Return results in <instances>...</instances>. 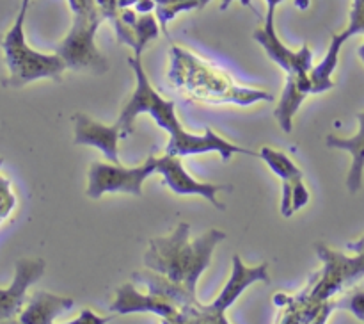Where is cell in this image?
<instances>
[{
	"label": "cell",
	"mask_w": 364,
	"mask_h": 324,
	"mask_svg": "<svg viewBox=\"0 0 364 324\" xmlns=\"http://www.w3.org/2000/svg\"><path fill=\"white\" fill-rule=\"evenodd\" d=\"M128 64L134 70L135 75V89L128 102L121 109L119 117L116 125L121 128V137L134 134V125L137 116L141 114H149L156 121L160 128L169 134V142L166 146L167 155L185 157V155H199V153H219L224 162L231 159L235 153H244V155L256 157L258 153L252 150L244 148V146L233 145L224 137L217 135L212 128H206L205 134H191L181 127L180 120L176 116V107L171 100L162 98L159 93L153 89L148 75H146L144 66H142L141 57L130 56Z\"/></svg>",
	"instance_id": "cell-1"
},
{
	"label": "cell",
	"mask_w": 364,
	"mask_h": 324,
	"mask_svg": "<svg viewBox=\"0 0 364 324\" xmlns=\"http://www.w3.org/2000/svg\"><path fill=\"white\" fill-rule=\"evenodd\" d=\"M223 241H226V231L219 228H210L191 241V224L180 223L171 235L149 241L144 266L196 296L199 278L210 267L213 251Z\"/></svg>",
	"instance_id": "cell-2"
},
{
	"label": "cell",
	"mask_w": 364,
	"mask_h": 324,
	"mask_svg": "<svg viewBox=\"0 0 364 324\" xmlns=\"http://www.w3.org/2000/svg\"><path fill=\"white\" fill-rule=\"evenodd\" d=\"M28 6H31V0H21L20 11L14 18L13 25L0 41L4 63L9 71L7 78L4 80V85L7 88H23L31 82L43 80V78L59 82L64 71L68 70L63 57L57 56L55 52L41 53L28 46L27 38H25V18H27Z\"/></svg>",
	"instance_id": "cell-3"
},
{
	"label": "cell",
	"mask_w": 364,
	"mask_h": 324,
	"mask_svg": "<svg viewBox=\"0 0 364 324\" xmlns=\"http://www.w3.org/2000/svg\"><path fill=\"white\" fill-rule=\"evenodd\" d=\"M103 20L105 18L98 6L75 11L70 32L55 46V53L63 57L68 70L92 71L98 75L109 71V61L96 46V32Z\"/></svg>",
	"instance_id": "cell-4"
},
{
	"label": "cell",
	"mask_w": 364,
	"mask_h": 324,
	"mask_svg": "<svg viewBox=\"0 0 364 324\" xmlns=\"http://www.w3.org/2000/svg\"><path fill=\"white\" fill-rule=\"evenodd\" d=\"M316 255L322 260L323 269L311 278V283L304 291L309 301L323 303L333 299L338 292L347 291L364 278V249L354 256H347L318 242Z\"/></svg>",
	"instance_id": "cell-5"
},
{
	"label": "cell",
	"mask_w": 364,
	"mask_h": 324,
	"mask_svg": "<svg viewBox=\"0 0 364 324\" xmlns=\"http://www.w3.org/2000/svg\"><path fill=\"white\" fill-rule=\"evenodd\" d=\"M156 173V157L149 155L141 166L123 167L112 162H92L87 174L85 194L91 199H100L105 194L142 196V185L151 174Z\"/></svg>",
	"instance_id": "cell-6"
},
{
	"label": "cell",
	"mask_w": 364,
	"mask_h": 324,
	"mask_svg": "<svg viewBox=\"0 0 364 324\" xmlns=\"http://www.w3.org/2000/svg\"><path fill=\"white\" fill-rule=\"evenodd\" d=\"M276 13L267 11L265 25L258 31H255L252 38L263 46L267 56L287 71V77H308L313 68V52L309 45H302L301 50H290L279 39L276 32Z\"/></svg>",
	"instance_id": "cell-7"
},
{
	"label": "cell",
	"mask_w": 364,
	"mask_h": 324,
	"mask_svg": "<svg viewBox=\"0 0 364 324\" xmlns=\"http://www.w3.org/2000/svg\"><path fill=\"white\" fill-rule=\"evenodd\" d=\"M267 166L283 182V198H281V214L283 217H291L295 212L304 209L309 202V192L304 185V174L295 166L294 160L284 152L263 146L258 153Z\"/></svg>",
	"instance_id": "cell-8"
},
{
	"label": "cell",
	"mask_w": 364,
	"mask_h": 324,
	"mask_svg": "<svg viewBox=\"0 0 364 324\" xmlns=\"http://www.w3.org/2000/svg\"><path fill=\"white\" fill-rule=\"evenodd\" d=\"M46 262L43 258H20L14 263V276L9 287H0V323L14 320L27 303L31 285L41 280Z\"/></svg>",
	"instance_id": "cell-9"
},
{
	"label": "cell",
	"mask_w": 364,
	"mask_h": 324,
	"mask_svg": "<svg viewBox=\"0 0 364 324\" xmlns=\"http://www.w3.org/2000/svg\"><path fill=\"white\" fill-rule=\"evenodd\" d=\"M156 173L164 177V184L180 196H203L208 199L215 209L224 210L223 203L217 199V194L220 191H230L231 185H220V184H206V182H198L187 173V169L181 164L180 157L173 155H162L156 157Z\"/></svg>",
	"instance_id": "cell-10"
},
{
	"label": "cell",
	"mask_w": 364,
	"mask_h": 324,
	"mask_svg": "<svg viewBox=\"0 0 364 324\" xmlns=\"http://www.w3.org/2000/svg\"><path fill=\"white\" fill-rule=\"evenodd\" d=\"M110 313L116 315H127V313L148 312L156 313L162 320H174L180 315V308L171 299L159 294H141L134 283H123L117 287L116 298L109 306Z\"/></svg>",
	"instance_id": "cell-11"
},
{
	"label": "cell",
	"mask_w": 364,
	"mask_h": 324,
	"mask_svg": "<svg viewBox=\"0 0 364 324\" xmlns=\"http://www.w3.org/2000/svg\"><path fill=\"white\" fill-rule=\"evenodd\" d=\"M75 145H84L98 148L112 164H121L117 141L121 137V128L117 125H103L92 120L84 113H77L73 117Z\"/></svg>",
	"instance_id": "cell-12"
},
{
	"label": "cell",
	"mask_w": 364,
	"mask_h": 324,
	"mask_svg": "<svg viewBox=\"0 0 364 324\" xmlns=\"http://www.w3.org/2000/svg\"><path fill=\"white\" fill-rule=\"evenodd\" d=\"M75 306V299L38 291L27 299L18 315V324H55V319Z\"/></svg>",
	"instance_id": "cell-13"
},
{
	"label": "cell",
	"mask_w": 364,
	"mask_h": 324,
	"mask_svg": "<svg viewBox=\"0 0 364 324\" xmlns=\"http://www.w3.org/2000/svg\"><path fill=\"white\" fill-rule=\"evenodd\" d=\"M359 128L352 137H340L336 134H329L326 137V145L333 150H345L352 155L350 169L347 174L348 192L355 194L363 187L364 177V110L358 113Z\"/></svg>",
	"instance_id": "cell-14"
},
{
	"label": "cell",
	"mask_w": 364,
	"mask_h": 324,
	"mask_svg": "<svg viewBox=\"0 0 364 324\" xmlns=\"http://www.w3.org/2000/svg\"><path fill=\"white\" fill-rule=\"evenodd\" d=\"M348 41V38L345 36V32H334L331 36V45L329 50H327L326 57L320 61L316 66L311 68L309 71V77H311V84H313V95H320V93L331 91L334 88V80H333V73L334 70L338 68V63H340V52L341 46Z\"/></svg>",
	"instance_id": "cell-15"
},
{
	"label": "cell",
	"mask_w": 364,
	"mask_h": 324,
	"mask_svg": "<svg viewBox=\"0 0 364 324\" xmlns=\"http://www.w3.org/2000/svg\"><path fill=\"white\" fill-rule=\"evenodd\" d=\"M212 0H155V14L159 20L162 32L167 34V25L173 21L180 13H187V11H201L205 9Z\"/></svg>",
	"instance_id": "cell-16"
},
{
	"label": "cell",
	"mask_w": 364,
	"mask_h": 324,
	"mask_svg": "<svg viewBox=\"0 0 364 324\" xmlns=\"http://www.w3.org/2000/svg\"><path fill=\"white\" fill-rule=\"evenodd\" d=\"M132 28L135 32V38H137V50L134 52L135 57H141L144 48L148 46V43L159 38L160 31H162L159 20H156V14L153 13L139 14V20L135 21V25Z\"/></svg>",
	"instance_id": "cell-17"
},
{
	"label": "cell",
	"mask_w": 364,
	"mask_h": 324,
	"mask_svg": "<svg viewBox=\"0 0 364 324\" xmlns=\"http://www.w3.org/2000/svg\"><path fill=\"white\" fill-rule=\"evenodd\" d=\"M334 310H347L355 319L364 323V288L355 287L341 296L340 299H333Z\"/></svg>",
	"instance_id": "cell-18"
},
{
	"label": "cell",
	"mask_w": 364,
	"mask_h": 324,
	"mask_svg": "<svg viewBox=\"0 0 364 324\" xmlns=\"http://www.w3.org/2000/svg\"><path fill=\"white\" fill-rule=\"evenodd\" d=\"M114 319H116V313H110V315H98V313H95L92 310L84 308L78 313V317H75L70 323L63 324H109L110 320Z\"/></svg>",
	"instance_id": "cell-19"
},
{
	"label": "cell",
	"mask_w": 364,
	"mask_h": 324,
	"mask_svg": "<svg viewBox=\"0 0 364 324\" xmlns=\"http://www.w3.org/2000/svg\"><path fill=\"white\" fill-rule=\"evenodd\" d=\"M98 9L102 11L103 18L109 20L110 23H116L119 20V6H117V0H95Z\"/></svg>",
	"instance_id": "cell-20"
},
{
	"label": "cell",
	"mask_w": 364,
	"mask_h": 324,
	"mask_svg": "<svg viewBox=\"0 0 364 324\" xmlns=\"http://www.w3.org/2000/svg\"><path fill=\"white\" fill-rule=\"evenodd\" d=\"M134 7L139 14H148V13H153V11H155L156 4H155V0H139Z\"/></svg>",
	"instance_id": "cell-21"
},
{
	"label": "cell",
	"mask_w": 364,
	"mask_h": 324,
	"mask_svg": "<svg viewBox=\"0 0 364 324\" xmlns=\"http://www.w3.org/2000/svg\"><path fill=\"white\" fill-rule=\"evenodd\" d=\"M231 2H240L242 6L249 7V9H252V2L251 0H223V4H220V11H226L228 7L231 6Z\"/></svg>",
	"instance_id": "cell-22"
},
{
	"label": "cell",
	"mask_w": 364,
	"mask_h": 324,
	"mask_svg": "<svg viewBox=\"0 0 364 324\" xmlns=\"http://www.w3.org/2000/svg\"><path fill=\"white\" fill-rule=\"evenodd\" d=\"M347 248L350 249V251H354V253L361 251V249H364V235H363L361 239H358V241H354V242H348V244H347Z\"/></svg>",
	"instance_id": "cell-23"
},
{
	"label": "cell",
	"mask_w": 364,
	"mask_h": 324,
	"mask_svg": "<svg viewBox=\"0 0 364 324\" xmlns=\"http://www.w3.org/2000/svg\"><path fill=\"white\" fill-rule=\"evenodd\" d=\"M265 2H267V7H269L270 13H276L277 6H279V4H283L284 0H265Z\"/></svg>",
	"instance_id": "cell-24"
},
{
	"label": "cell",
	"mask_w": 364,
	"mask_h": 324,
	"mask_svg": "<svg viewBox=\"0 0 364 324\" xmlns=\"http://www.w3.org/2000/svg\"><path fill=\"white\" fill-rule=\"evenodd\" d=\"M139 0H117V6H119V9H127V7H132L135 6Z\"/></svg>",
	"instance_id": "cell-25"
},
{
	"label": "cell",
	"mask_w": 364,
	"mask_h": 324,
	"mask_svg": "<svg viewBox=\"0 0 364 324\" xmlns=\"http://www.w3.org/2000/svg\"><path fill=\"white\" fill-rule=\"evenodd\" d=\"M308 4H309V0H295V6H299L301 9H306V7H308Z\"/></svg>",
	"instance_id": "cell-26"
},
{
	"label": "cell",
	"mask_w": 364,
	"mask_h": 324,
	"mask_svg": "<svg viewBox=\"0 0 364 324\" xmlns=\"http://www.w3.org/2000/svg\"><path fill=\"white\" fill-rule=\"evenodd\" d=\"M364 36V34H363ZM359 57H361V61L364 63V43L361 45V48H359Z\"/></svg>",
	"instance_id": "cell-27"
}]
</instances>
